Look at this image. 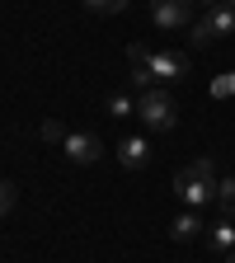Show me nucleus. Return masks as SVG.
<instances>
[{
  "label": "nucleus",
  "instance_id": "6ab92c4d",
  "mask_svg": "<svg viewBox=\"0 0 235 263\" xmlns=\"http://www.w3.org/2000/svg\"><path fill=\"white\" fill-rule=\"evenodd\" d=\"M226 263H235V254H230V258H226Z\"/></svg>",
  "mask_w": 235,
  "mask_h": 263
},
{
  "label": "nucleus",
  "instance_id": "2eb2a0df",
  "mask_svg": "<svg viewBox=\"0 0 235 263\" xmlns=\"http://www.w3.org/2000/svg\"><path fill=\"white\" fill-rule=\"evenodd\" d=\"M61 137H66V127L47 118V122H43V141H57V146H61Z\"/></svg>",
  "mask_w": 235,
  "mask_h": 263
},
{
  "label": "nucleus",
  "instance_id": "4468645a",
  "mask_svg": "<svg viewBox=\"0 0 235 263\" xmlns=\"http://www.w3.org/2000/svg\"><path fill=\"white\" fill-rule=\"evenodd\" d=\"M14 193H19V188H14L10 179H0V216H10V212H14Z\"/></svg>",
  "mask_w": 235,
  "mask_h": 263
},
{
  "label": "nucleus",
  "instance_id": "0eeeda50",
  "mask_svg": "<svg viewBox=\"0 0 235 263\" xmlns=\"http://www.w3.org/2000/svg\"><path fill=\"white\" fill-rule=\"evenodd\" d=\"M118 160H122V170H146L151 164V141L146 137H122Z\"/></svg>",
  "mask_w": 235,
  "mask_h": 263
},
{
  "label": "nucleus",
  "instance_id": "f257e3e1",
  "mask_svg": "<svg viewBox=\"0 0 235 263\" xmlns=\"http://www.w3.org/2000/svg\"><path fill=\"white\" fill-rule=\"evenodd\" d=\"M174 193H179V202L193 207V212H203L207 202H216V193H221V179L212 170V160H193L188 170L174 174Z\"/></svg>",
  "mask_w": 235,
  "mask_h": 263
},
{
  "label": "nucleus",
  "instance_id": "f8f14e48",
  "mask_svg": "<svg viewBox=\"0 0 235 263\" xmlns=\"http://www.w3.org/2000/svg\"><path fill=\"white\" fill-rule=\"evenodd\" d=\"M212 99H235V71H226V76L212 80Z\"/></svg>",
  "mask_w": 235,
  "mask_h": 263
},
{
  "label": "nucleus",
  "instance_id": "1a4fd4ad",
  "mask_svg": "<svg viewBox=\"0 0 235 263\" xmlns=\"http://www.w3.org/2000/svg\"><path fill=\"white\" fill-rule=\"evenodd\" d=\"M170 235H174V240H184V245L203 235V221H197V212H193V207H184V212L170 221Z\"/></svg>",
  "mask_w": 235,
  "mask_h": 263
},
{
  "label": "nucleus",
  "instance_id": "a211bd4d",
  "mask_svg": "<svg viewBox=\"0 0 235 263\" xmlns=\"http://www.w3.org/2000/svg\"><path fill=\"white\" fill-rule=\"evenodd\" d=\"M226 5H230V10H235V0H226Z\"/></svg>",
  "mask_w": 235,
  "mask_h": 263
},
{
  "label": "nucleus",
  "instance_id": "9b49d317",
  "mask_svg": "<svg viewBox=\"0 0 235 263\" xmlns=\"http://www.w3.org/2000/svg\"><path fill=\"white\" fill-rule=\"evenodd\" d=\"M216 202H221L226 221H235V179H226V183H221V193H216Z\"/></svg>",
  "mask_w": 235,
  "mask_h": 263
},
{
  "label": "nucleus",
  "instance_id": "f03ea898",
  "mask_svg": "<svg viewBox=\"0 0 235 263\" xmlns=\"http://www.w3.org/2000/svg\"><path fill=\"white\" fill-rule=\"evenodd\" d=\"M137 118H141L151 132H174L179 108H174V99L165 94V89H146V94L137 99Z\"/></svg>",
  "mask_w": 235,
  "mask_h": 263
},
{
  "label": "nucleus",
  "instance_id": "423d86ee",
  "mask_svg": "<svg viewBox=\"0 0 235 263\" xmlns=\"http://www.w3.org/2000/svg\"><path fill=\"white\" fill-rule=\"evenodd\" d=\"M193 14V0H151V19L160 28H184Z\"/></svg>",
  "mask_w": 235,
  "mask_h": 263
},
{
  "label": "nucleus",
  "instance_id": "dca6fc26",
  "mask_svg": "<svg viewBox=\"0 0 235 263\" xmlns=\"http://www.w3.org/2000/svg\"><path fill=\"white\" fill-rule=\"evenodd\" d=\"M146 57H151V47H141V43L127 47V61H132V66H146Z\"/></svg>",
  "mask_w": 235,
  "mask_h": 263
},
{
  "label": "nucleus",
  "instance_id": "7ed1b4c3",
  "mask_svg": "<svg viewBox=\"0 0 235 263\" xmlns=\"http://www.w3.org/2000/svg\"><path fill=\"white\" fill-rule=\"evenodd\" d=\"M226 33H235V10H230V5H216V10H207V19L193 24V43L207 47V43L226 38Z\"/></svg>",
  "mask_w": 235,
  "mask_h": 263
},
{
  "label": "nucleus",
  "instance_id": "20e7f679",
  "mask_svg": "<svg viewBox=\"0 0 235 263\" xmlns=\"http://www.w3.org/2000/svg\"><path fill=\"white\" fill-rule=\"evenodd\" d=\"M146 71H151V80H160V85H179V80L188 76V57H184V52H151V57H146Z\"/></svg>",
  "mask_w": 235,
  "mask_h": 263
},
{
  "label": "nucleus",
  "instance_id": "f3484780",
  "mask_svg": "<svg viewBox=\"0 0 235 263\" xmlns=\"http://www.w3.org/2000/svg\"><path fill=\"white\" fill-rule=\"evenodd\" d=\"M203 5H207V10H216V5H226V0H203Z\"/></svg>",
  "mask_w": 235,
  "mask_h": 263
},
{
  "label": "nucleus",
  "instance_id": "39448f33",
  "mask_svg": "<svg viewBox=\"0 0 235 263\" xmlns=\"http://www.w3.org/2000/svg\"><path fill=\"white\" fill-rule=\"evenodd\" d=\"M61 151H66L71 164H94L99 155H104L99 137H89V132H66V137H61Z\"/></svg>",
  "mask_w": 235,
  "mask_h": 263
},
{
  "label": "nucleus",
  "instance_id": "ddd939ff",
  "mask_svg": "<svg viewBox=\"0 0 235 263\" xmlns=\"http://www.w3.org/2000/svg\"><path fill=\"white\" fill-rule=\"evenodd\" d=\"M85 5H89L94 14H122V10H127V0H85Z\"/></svg>",
  "mask_w": 235,
  "mask_h": 263
},
{
  "label": "nucleus",
  "instance_id": "9d476101",
  "mask_svg": "<svg viewBox=\"0 0 235 263\" xmlns=\"http://www.w3.org/2000/svg\"><path fill=\"white\" fill-rule=\"evenodd\" d=\"M104 108H109V118H132V113H137V99H132V94H109Z\"/></svg>",
  "mask_w": 235,
  "mask_h": 263
},
{
  "label": "nucleus",
  "instance_id": "6e6552de",
  "mask_svg": "<svg viewBox=\"0 0 235 263\" xmlns=\"http://www.w3.org/2000/svg\"><path fill=\"white\" fill-rule=\"evenodd\" d=\"M207 249H212L216 258H230V254H235V221H216V226L207 230Z\"/></svg>",
  "mask_w": 235,
  "mask_h": 263
}]
</instances>
